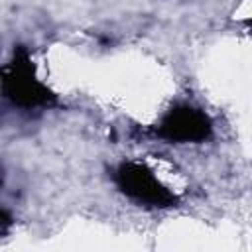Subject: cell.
<instances>
[{
    "label": "cell",
    "instance_id": "4",
    "mask_svg": "<svg viewBox=\"0 0 252 252\" xmlns=\"http://www.w3.org/2000/svg\"><path fill=\"white\" fill-rule=\"evenodd\" d=\"M4 189H6V171H4V167L0 165V195L4 193ZM12 224H14L12 211H10V207L4 203V199L0 197V234H2V236L8 234V230L12 228Z\"/></svg>",
    "mask_w": 252,
    "mask_h": 252
},
{
    "label": "cell",
    "instance_id": "2",
    "mask_svg": "<svg viewBox=\"0 0 252 252\" xmlns=\"http://www.w3.org/2000/svg\"><path fill=\"white\" fill-rule=\"evenodd\" d=\"M112 181L122 195L146 209H169L179 201V197L142 161L128 159L118 163L112 171Z\"/></svg>",
    "mask_w": 252,
    "mask_h": 252
},
{
    "label": "cell",
    "instance_id": "1",
    "mask_svg": "<svg viewBox=\"0 0 252 252\" xmlns=\"http://www.w3.org/2000/svg\"><path fill=\"white\" fill-rule=\"evenodd\" d=\"M0 100L24 116L41 114L59 104L57 94L37 77L35 63L24 45H18L12 57L0 65Z\"/></svg>",
    "mask_w": 252,
    "mask_h": 252
},
{
    "label": "cell",
    "instance_id": "3",
    "mask_svg": "<svg viewBox=\"0 0 252 252\" xmlns=\"http://www.w3.org/2000/svg\"><path fill=\"white\" fill-rule=\"evenodd\" d=\"M152 134L165 144H203L213 136V120L191 102H175L163 112Z\"/></svg>",
    "mask_w": 252,
    "mask_h": 252
}]
</instances>
